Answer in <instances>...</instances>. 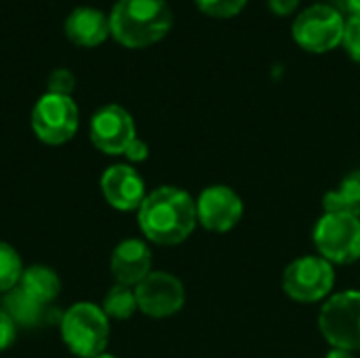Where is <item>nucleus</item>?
<instances>
[{
	"mask_svg": "<svg viewBox=\"0 0 360 358\" xmlns=\"http://www.w3.org/2000/svg\"><path fill=\"white\" fill-rule=\"evenodd\" d=\"M135 137L133 116L118 103L99 108L91 118V141L103 154H124Z\"/></svg>",
	"mask_w": 360,
	"mask_h": 358,
	"instance_id": "obj_10",
	"label": "nucleus"
},
{
	"mask_svg": "<svg viewBox=\"0 0 360 358\" xmlns=\"http://www.w3.org/2000/svg\"><path fill=\"white\" fill-rule=\"evenodd\" d=\"M196 217L205 230L228 232L243 217V200L228 186H209L196 200Z\"/></svg>",
	"mask_w": 360,
	"mask_h": 358,
	"instance_id": "obj_11",
	"label": "nucleus"
},
{
	"mask_svg": "<svg viewBox=\"0 0 360 358\" xmlns=\"http://www.w3.org/2000/svg\"><path fill=\"white\" fill-rule=\"evenodd\" d=\"M101 192L110 207L118 211L139 209L146 198V186L139 173L129 165H114L101 177Z\"/></svg>",
	"mask_w": 360,
	"mask_h": 358,
	"instance_id": "obj_12",
	"label": "nucleus"
},
{
	"mask_svg": "<svg viewBox=\"0 0 360 358\" xmlns=\"http://www.w3.org/2000/svg\"><path fill=\"white\" fill-rule=\"evenodd\" d=\"M17 335V323L0 308V350H6L13 346Z\"/></svg>",
	"mask_w": 360,
	"mask_h": 358,
	"instance_id": "obj_23",
	"label": "nucleus"
},
{
	"mask_svg": "<svg viewBox=\"0 0 360 358\" xmlns=\"http://www.w3.org/2000/svg\"><path fill=\"white\" fill-rule=\"evenodd\" d=\"M340 4L350 17H360V0H340Z\"/></svg>",
	"mask_w": 360,
	"mask_h": 358,
	"instance_id": "obj_26",
	"label": "nucleus"
},
{
	"mask_svg": "<svg viewBox=\"0 0 360 358\" xmlns=\"http://www.w3.org/2000/svg\"><path fill=\"white\" fill-rule=\"evenodd\" d=\"M300 0H268V8L278 17H289L297 11Z\"/></svg>",
	"mask_w": 360,
	"mask_h": 358,
	"instance_id": "obj_25",
	"label": "nucleus"
},
{
	"mask_svg": "<svg viewBox=\"0 0 360 358\" xmlns=\"http://www.w3.org/2000/svg\"><path fill=\"white\" fill-rule=\"evenodd\" d=\"M314 245L329 264H354L360 260V219L325 211L314 226Z\"/></svg>",
	"mask_w": 360,
	"mask_h": 358,
	"instance_id": "obj_6",
	"label": "nucleus"
},
{
	"mask_svg": "<svg viewBox=\"0 0 360 358\" xmlns=\"http://www.w3.org/2000/svg\"><path fill=\"white\" fill-rule=\"evenodd\" d=\"M61 340L72 354L80 358H95L103 354L110 338V323L105 312L91 304H74L59 321Z\"/></svg>",
	"mask_w": 360,
	"mask_h": 358,
	"instance_id": "obj_3",
	"label": "nucleus"
},
{
	"mask_svg": "<svg viewBox=\"0 0 360 358\" xmlns=\"http://www.w3.org/2000/svg\"><path fill=\"white\" fill-rule=\"evenodd\" d=\"M139 228L156 245H179L196 228V200L179 188L162 186L150 192L137 209Z\"/></svg>",
	"mask_w": 360,
	"mask_h": 358,
	"instance_id": "obj_1",
	"label": "nucleus"
},
{
	"mask_svg": "<svg viewBox=\"0 0 360 358\" xmlns=\"http://www.w3.org/2000/svg\"><path fill=\"white\" fill-rule=\"evenodd\" d=\"M110 270L118 285L137 287L152 272V253L148 245L139 238L122 241L112 253Z\"/></svg>",
	"mask_w": 360,
	"mask_h": 358,
	"instance_id": "obj_13",
	"label": "nucleus"
},
{
	"mask_svg": "<svg viewBox=\"0 0 360 358\" xmlns=\"http://www.w3.org/2000/svg\"><path fill=\"white\" fill-rule=\"evenodd\" d=\"M335 285L333 264L323 257L306 255L291 262L283 274L285 293L302 304H314L325 300Z\"/></svg>",
	"mask_w": 360,
	"mask_h": 358,
	"instance_id": "obj_8",
	"label": "nucleus"
},
{
	"mask_svg": "<svg viewBox=\"0 0 360 358\" xmlns=\"http://www.w3.org/2000/svg\"><path fill=\"white\" fill-rule=\"evenodd\" d=\"M346 19L340 8L329 4H312L297 13L291 34L308 53H329L344 42Z\"/></svg>",
	"mask_w": 360,
	"mask_h": 358,
	"instance_id": "obj_4",
	"label": "nucleus"
},
{
	"mask_svg": "<svg viewBox=\"0 0 360 358\" xmlns=\"http://www.w3.org/2000/svg\"><path fill=\"white\" fill-rule=\"evenodd\" d=\"M344 49L348 51V55L360 63V17H350L346 21V30H344Z\"/></svg>",
	"mask_w": 360,
	"mask_h": 358,
	"instance_id": "obj_22",
	"label": "nucleus"
},
{
	"mask_svg": "<svg viewBox=\"0 0 360 358\" xmlns=\"http://www.w3.org/2000/svg\"><path fill=\"white\" fill-rule=\"evenodd\" d=\"M74 84H76V78L68 68H55L46 78L49 93H55V95H70L74 91Z\"/></svg>",
	"mask_w": 360,
	"mask_h": 358,
	"instance_id": "obj_21",
	"label": "nucleus"
},
{
	"mask_svg": "<svg viewBox=\"0 0 360 358\" xmlns=\"http://www.w3.org/2000/svg\"><path fill=\"white\" fill-rule=\"evenodd\" d=\"M23 266L17 251L0 241V293H8L21 281Z\"/></svg>",
	"mask_w": 360,
	"mask_h": 358,
	"instance_id": "obj_19",
	"label": "nucleus"
},
{
	"mask_svg": "<svg viewBox=\"0 0 360 358\" xmlns=\"http://www.w3.org/2000/svg\"><path fill=\"white\" fill-rule=\"evenodd\" d=\"M200 13L215 19H230L243 13L249 0H194Z\"/></svg>",
	"mask_w": 360,
	"mask_h": 358,
	"instance_id": "obj_20",
	"label": "nucleus"
},
{
	"mask_svg": "<svg viewBox=\"0 0 360 358\" xmlns=\"http://www.w3.org/2000/svg\"><path fill=\"white\" fill-rule=\"evenodd\" d=\"M2 310L17 323V327H38L46 314V306L36 302L19 285L11 289L8 293H4Z\"/></svg>",
	"mask_w": 360,
	"mask_h": 358,
	"instance_id": "obj_15",
	"label": "nucleus"
},
{
	"mask_svg": "<svg viewBox=\"0 0 360 358\" xmlns=\"http://www.w3.org/2000/svg\"><path fill=\"white\" fill-rule=\"evenodd\" d=\"M327 213H346L360 217V169L344 177V181L323 198Z\"/></svg>",
	"mask_w": 360,
	"mask_h": 358,
	"instance_id": "obj_17",
	"label": "nucleus"
},
{
	"mask_svg": "<svg viewBox=\"0 0 360 358\" xmlns=\"http://www.w3.org/2000/svg\"><path fill=\"white\" fill-rule=\"evenodd\" d=\"M327 358H354V354L352 352H348V350H340V348H333L329 354H327Z\"/></svg>",
	"mask_w": 360,
	"mask_h": 358,
	"instance_id": "obj_27",
	"label": "nucleus"
},
{
	"mask_svg": "<svg viewBox=\"0 0 360 358\" xmlns=\"http://www.w3.org/2000/svg\"><path fill=\"white\" fill-rule=\"evenodd\" d=\"M148 154H150L148 143H146V141H141L139 137H135V139L129 143V148L124 150V156H127L131 162H143V160L148 158Z\"/></svg>",
	"mask_w": 360,
	"mask_h": 358,
	"instance_id": "obj_24",
	"label": "nucleus"
},
{
	"mask_svg": "<svg viewBox=\"0 0 360 358\" xmlns=\"http://www.w3.org/2000/svg\"><path fill=\"white\" fill-rule=\"evenodd\" d=\"M63 32L78 46H97L110 36V17L95 6H76L65 17Z\"/></svg>",
	"mask_w": 360,
	"mask_h": 358,
	"instance_id": "obj_14",
	"label": "nucleus"
},
{
	"mask_svg": "<svg viewBox=\"0 0 360 358\" xmlns=\"http://www.w3.org/2000/svg\"><path fill=\"white\" fill-rule=\"evenodd\" d=\"M137 308L152 319H167L184 308L186 291L179 279L169 272H150L135 287Z\"/></svg>",
	"mask_w": 360,
	"mask_h": 358,
	"instance_id": "obj_9",
	"label": "nucleus"
},
{
	"mask_svg": "<svg viewBox=\"0 0 360 358\" xmlns=\"http://www.w3.org/2000/svg\"><path fill=\"white\" fill-rule=\"evenodd\" d=\"M95 358H116V357H110V354H99V357Z\"/></svg>",
	"mask_w": 360,
	"mask_h": 358,
	"instance_id": "obj_28",
	"label": "nucleus"
},
{
	"mask_svg": "<svg viewBox=\"0 0 360 358\" xmlns=\"http://www.w3.org/2000/svg\"><path fill=\"white\" fill-rule=\"evenodd\" d=\"M19 287L25 293H30L36 302L46 306L59 295L61 283H59V276L55 274V270H51L46 266H32V268L23 270Z\"/></svg>",
	"mask_w": 360,
	"mask_h": 358,
	"instance_id": "obj_16",
	"label": "nucleus"
},
{
	"mask_svg": "<svg viewBox=\"0 0 360 358\" xmlns=\"http://www.w3.org/2000/svg\"><path fill=\"white\" fill-rule=\"evenodd\" d=\"M108 319H118V321H124V319H131L133 312L137 310V298H135V289L131 287H124V285H114L105 300H103V308Z\"/></svg>",
	"mask_w": 360,
	"mask_h": 358,
	"instance_id": "obj_18",
	"label": "nucleus"
},
{
	"mask_svg": "<svg viewBox=\"0 0 360 358\" xmlns=\"http://www.w3.org/2000/svg\"><path fill=\"white\" fill-rule=\"evenodd\" d=\"M32 129L49 146H61L76 135L78 108L70 95L44 93L32 110Z\"/></svg>",
	"mask_w": 360,
	"mask_h": 358,
	"instance_id": "obj_7",
	"label": "nucleus"
},
{
	"mask_svg": "<svg viewBox=\"0 0 360 358\" xmlns=\"http://www.w3.org/2000/svg\"><path fill=\"white\" fill-rule=\"evenodd\" d=\"M108 17L110 34L127 49H146L162 40L175 21L167 0H116Z\"/></svg>",
	"mask_w": 360,
	"mask_h": 358,
	"instance_id": "obj_2",
	"label": "nucleus"
},
{
	"mask_svg": "<svg viewBox=\"0 0 360 358\" xmlns=\"http://www.w3.org/2000/svg\"><path fill=\"white\" fill-rule=\"evenodd\" d=\"M323 338L340 350H360V291H344L327 300L319 314Z\"/></svg>",
	"mask_w": 360,
	"mask_h": 358,
	"instance_id": "obj_5",
	"label": "nucleus"
}]
</instances>
